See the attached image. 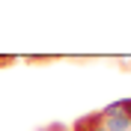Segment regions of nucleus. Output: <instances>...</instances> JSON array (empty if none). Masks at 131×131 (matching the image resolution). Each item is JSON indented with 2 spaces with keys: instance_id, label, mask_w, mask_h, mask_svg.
Returning <instances> with one entry per match:
<instances>
[{
  "instance_id": "f257e3e1",
  "label": "nucleus",
  "mask_w": 131,
  "mask_h": 131,
  "mask_svg": "<svg viewBox=\"0 0 131 131\" xmlns=\"http://www.w3.org/2000/svg\"><path fill=\"white\" fill-rule=\"evenodd\" d=\"M101 125L107 131H131V119H128V107H125V98L107 104L101 110Z\"/></svg>"
},
{
  "instance_id": "f03ea898",
  "label": "nucleus",
  "mask_w": 131,
  "mask_h": 131,
  "mask_svg": "<svg viewBox=\"0 0 131 131\" xmlns=\"http://www.w3.org/2000/svg\"><path fill=\"white\" fill-rule=\"evenodd\" d=\"M98 125H101V110H92V113H86V116H78L69 128L72 131H95Z\"/></svg>"
},
{
  "instance_id": "7ed1b4c3",
  "label": "nucleus",
  "mask_w": 131,
  "mask_h": 131,
  "mask_svg": "<svg viewBox=\"0 0 131 131\" xmlns=\"http://www.w3.org/2000/svg\"><path fill=\"white\" fill-rule=\"evenodd\" d=\"M15 63V57H9V54H0V69H3V66H12Z\"/></svg>"
},
{
  "instance_id": "20e7f679",
  "label": "nucleus",
  "mask_w": 131,
  "mask_h": 131,
  "mask_svg": "<svg viewBox=\"0 0 131 131\" xmlns=\"http://www.w3.org/2000/svg\"><path fill=\"white\" fill-rule=\"evenodd\" d=\"M125 107H128V119H131V98H125Z\"/></svg>"
},
{
  "instance_id": "39448f33",
  "label": "nucleus",
  "mask_w": 131,
  "mask_h": 131,
  "mask_svg": "<svg viewBox=\"0 0 131 131\" xmlns=\"http://www.w3.org/2000/svg\"><path fill=\"white\" fill-rule=\"evenodd\" d=\"M95 131H107V128H104V125H98V128H95Z\"/></svg>"
}]
</instances>
